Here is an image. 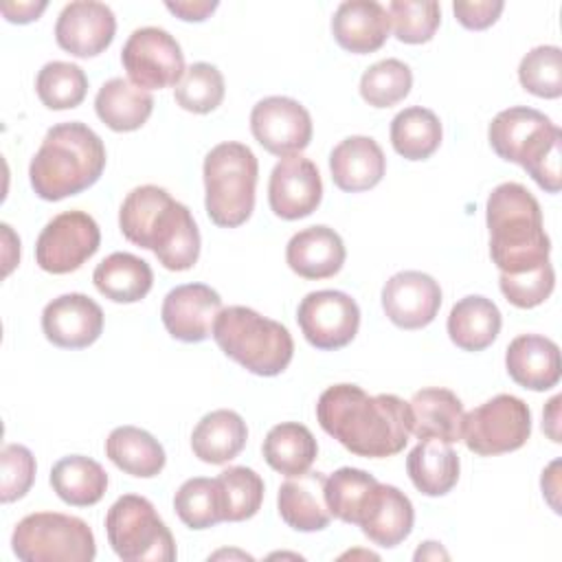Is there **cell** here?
<instances>
[{
    "label": "cell",
    "mask_w": 562,
    "mask_h": 562,
    "mask_svg": "<svg viewBox=\"0 0 562 562\" xmlns=\"http://www.w3.org/2000/svg\"><path fill=\"white\" fill-rule=\"evenodd\" d=\"M505 4L501 0H481V2H454L452 11L461 26L470 31H483L492 26L503 13Z\"/></svg>",
    "instance_id": "cell-47"
},
{
    "label": "cell",
    "mask_w": 562,
    "mask_h": 562,
    "mask_svg": "<svg viewBox=\"0 0 562 562\" xmlns=\"http://www.w3.org/2000/svg\"><path fill=\"white\" fill-rule=\"evenodd\" d=\"M127 79L143 90L176 86L184 75V55L173 35L158 26L136 29L121 50Z\"/></svg>",
    "instance_id": "cell-10"
},
{
    "label": "cell",
    "mask_w": 562,
    "mask_h": 562,
    "mask_svg": "<svg viewBox=\"0 0 562 562\" xmlns=\"http://www.w3.org/2000/svg\"><path fill=\"white\" fill-rule=\"evenodd\" d=\"M558 468H560V461H553L544 472H542V494L547 496V501L551 503V507L555 512H560V505L555 501V494L560 490V483H558Z\"/></svg>",
    "instance_id": "cell-51"
},
{
    "label": "cell",
    "mask_w": 562,
    "mask_h": 562,
    "mask_svg": "<svg viewBox=\"0 0 562 562\" xmlns=\"http://www.w3.org/2000/svg\"><path fill=\"white\" fill-rule=\"evenodd\" d=\"M531 435L529 406L509 393H498L463 415L461 439L481 457L518 450Z\"/></svg>",
    "instance_id": "cell-9"
},
{
    "label": "cell",
    "mask_w": 562,
    "mask_h": 562,
    "mask_svg": "<svg viewBox=\"0 0 562 562\" xmlns=\"http://www.w3.org/2000/svg\"><path fill=\"white\" fill-rule=\"evenodd\" d=\"M441 307L439 283L419 270H402L382 288V310L386 318L402 329H422L430 325Z\"/></svg>",
    "instance_id": "cell-17"
},
{
    "label": "cell",
    "mask_w": 562,
    "mask_h": 562,
    "mask_svg": "<svg viewBox=\"0 0 562 562\" xmlns=\"http://www.w3.org/2000/svg\"><path fill=\"white\" fill-rule=\"evenodd\" d=\"M501 325L503 318L496 303L487 296L470 294L452 305L448 336L463 351H483L496 340Z\"/></svg>",
    "instance_id": "cell-28"
},
{
    "label": "cell",
    "mask_w": 562,
    "mask_h": 562,
    "mask_svg": "<svg viewBox=\"0 0 562 562\" xmlns=\"http://www.w3.org/2000/svg\"><path fill=\"white\" fill-rule=\"evenodd\" d=\"M105 533L112 551L125 562L176 560L173 536L145 496H119L105 514Z\"/></svg>",
    "instance_id": "cell-7"
},
{
    "label": "cell",
    "mask_w": 562,
    "mask_h": 562,
    "mask_svg": "<svg viewBox=\"0 0 562 562\" xmlns=\"http://www.w3.org/2000/svg\"><path fill=\"white\" fill-rule=\"evenodd\" d=\"M391 20L386 9L375 0H347L338 4L331 18V35L340 48L367 55L384 46Z\"/></svg>",
    "instance_id": "cell-21"
},
{
    "label": "cell",
    "mask_w": 562,
    "mask_h": 562,
    "mask_svg": "<svg viewBox=\"0 0 562 562\" xmlns=\"http://www.w3.org/2000/svg\"><path fill=\"white\" fill-rule=\"evenodd\" d=\"M48 7V2H2V15L9 22H18V24H26L40 18V13Z\"/></svg>",
    "instance_id": "cell-49"
},
{
    "label": "cell",
    "mask_w": 562,
    "mask_h": 562,
    "mask_svg": "<svg viewBox=\"0 0 562 562\" xmlns=\"http://www.w3.org/2000/svg\"><path fill=\"white\" fill-rule=\"evenodd\" d=\"M378 479L360 468H340L327 476L325 501L329 514L342 522L358 525L360 509Z\"/></svg>",
    "instance_id": "cell-39"
},
{
    "label": "cell",
    "mask_w": 562,
    "mask_h": 562,
    "mask_svg": "<svg viewBox=\"0 0 562 562\" xmlns=\"http://www.w3.org/2000/svg\"><path fill=\"white\" fill-rule=\"evenodd\" d=\"M386 13L395 37L404 44L430 42L441 22V7L435 0H393Z\"/></svg>",
    "instance_id": "cell-42"
},
{
    "label": "cell",
    "mask_w": 562,
    "mask_h": 562,
    "mask_svg": "<svg viewBox=\"0 0 562 562\" xmlns=\"http://www.w3.org/2000/svg\"><path fill=\"white\" fill-rule=\"evenodd\" d=\"M329 171L340 191L360 193L373 189L382 180L386 158L371 136H347L331 149Z\"/></svg>",
    "instance_id": "cell-23"
},
{
    "label": "cell",
    "mask_w": 562,
    "mask_h": 562,
    "mask_svg": "<svg viewBox=\"0 0 562 562\" xmlns=\"http://www.w3.org/2000/svg\"><path fill=\"white\" fill-rule=\"evenodd\" d=\"M35 90L48 110H70L86 99L88 77L77 64L48 61L37 72Z\"/></svg>",
    "instance_id": "cell-38"
},
{
    "label": "cell",
    "mask_w": 562,
    "mask_h": 562,
    "mask_svg": "<svg viewBox=\"0 0 562 562\" xmlns=\"http://www.w3.org/2000/svg\"><path fill=\"white\" fill-rule=\"evenodd\" d=\"M255 140L274 156L301 154L312 140V116L296 99L266 97L250 112Z\"/></svg>",
    "instance_id": "cell-13"
},
{
    "label": "cell",
    "mask_w": 562,
    "mask_h": 562,
    "mask_svg": "<svg viewBox=\"0 0 562 562\" xmlns=\"http://www.w3.org/2000/svg\"><path fill=\"white\" fill-rule=\"evenodd\" d=\"M94 288L114 303H136L147 296L154 283L149 263L132 252L108 255L92 272Z\"/></svg>",
    "instance_id": "cell-31"
},
{
    "label": "cell",
    "mask_w": 562,
    "mask_h": 562,
    "mask_svg": "<svg viewBox=\"0 0 562 562\" xmlns=\"http://www.w3.org/2000/svg\"><path fill=\"white\" fill-rule=\"evenodd\" d=\"M325 485L327 476L323 472H303L281 483L277 507L283 522L305 533L325 529L331 520L325 501Z\"/></svg>",
    "instance_id": "cell-24"
},
{
    "label": "cell",
    "mask_w": 562,
    "mask_h": 562,
    "mask_svg": "<svg viewBox=\"0 0 562 562\" xmlns=\"http://www.w3.org/2000/svg\"><path fill=\"white\" fill-rule=\"evenodd\" d=\"M105 169V147L81 121L53 125L29 165L37 198L57 202L92 187Z\"/></svg>",
    "instance_id": "cell-4"
},
{
    "label": "cell",
    "mask_w": 562,
    "mask_h": 562,
    "mask_svg": "<svg viewBox=\"0 0 562 562\" xmlns=\"http://www.w3.org/2000/svg\"><path fill=\"white\" fill-rule=\"evenodd\" d=\"M154 110L149 90L134 86L130 79L112 77L94 97L97 116L114 132L140 130Z\"/></svg>",
    "instance_id": "cell-27"
},
{
    "label": "cell",
    "mask_w": 562,
    "mask_h": 562,
    "mask_svg": "<svg viewBox=\"0 0 562 562\" xmlns=\"http://www.w3.org/2000/svg\"><path fill=\"white\" fill-rule=\"evenodd\" d=\"M204 206L215 226L237 228L255 209L259 162L252 149L237 140L215 145L202 165Z\"/></svg>",
    "instance_id": "cell-6"
},
{
    "label": "cell",
    "mask_w": 562,
    "mask_h": 562,
    "mask_svg": "<svg viewBox=\"0 0 562 562\" xmlns=\"http://www.w3.org/2000/svg\"><path fill=\"white\" fill-rule=\"evenodd\" d=\"M116 33L112 9L97 0L68 2L55 22V40L59 48L75 57H94L103 53Z\"/></svg>",
    "instance_id": "cell-16"
},
{
    "label": "cell",
    "mask_w": 562,
    "mask_h": 562,
    "mask_svg": "<svg viewBox=\"0 0 562 562\" xmlns=\"http://www.w3.org/2000/svg\"><path fill=\"white\" fill-rule=\"evenodd\" d=\"M490 257L501 274H525L549 261L551 241L544 233L542 211L527 187L498 184L485 206Z\"/></svg>",
    "instance_id": "cell-3"
},
{
    "label": "cell",
    "mask_w": 562,
    "mask_h": 562,
    "mask_svg": "<svg viewBox=\"0 0 562 562\" xmlns=\"http://www.w3.org/2000/svg\"><path fill=\"white\" fill-rule=\"evenodd\" d=\"M413 86L411 68L400 59H382L369 66L360 77V97L373 108H391L400 103Z\"/></svg>",
    "instance_id": "cell-41"
},
{
    "label": "cell",
    "mask_w": 562,
    "mask_h": 562,
    "mask_svg": "<svg viewBox=\"0 0 562 562\" xmlns=\"http://www.w3.org/2000/svg\"><path fill=\"white\" fill-rule=\"evenodd\" d=\"M347 250L329 226H307L294 233L285 246V261L303 279H329L340 272Z\"/></svg>",
    "instance_id": "cell-22"
},
{
    "label": "cell",
    "mask_w": 562,
    "mask_h": 562,
    "mask_svg": "<svg viewBox=\"0 0 562 562\" xmlns=\"http://www.w3.org/2000/svg\"><path fill=\"white\" fill-rule=\"evenodd\" d=\"M509 378L529 391H549L560 382V347L540 334L516 336L505 351Z\"/></svg>",
    "instance_id": "cell-20"
},
{
    "label": "cell",
    "mask_w": 562,
    "mask_h": 562,
    "mask_svg": "<svg viewBox=\"0 0 562 562\" xmlns=\"http://www.w3.org/2000/svg\"><path fill=\"white\" fill-rule=\"evenodd\" d=\"M408 411L411 432L417 439H439L446 443L461 439L465 411L450 389L428 386L417 391L408 402Z\"/></svg>",
    "instance_id": "cell-25"
},
{
    "label": "cell",
    "mask_w": 562,
    "mask_h": 562,
    "mask_svg": "<svg viewBox=\"0 0 562 562\" xmlns=\"http://www.w3.org/2000/svg\"><path fill=\"white\" fill-rule=\"evenodd\" d=\"M562 158V132L558 125L547 127L522 154L520 167L533 178V182L547 193H558L562 187L560 173Z\"/></svg>",
    "instance_id": "cell-44"
},
{
    "label": "cell",
    "mask_w": 562,
    "mask_h": 562,
    "mask_svg": "<svg viewBox=\"0 0 562 562\" xmlns=\"http://www.w3.org/2000/svg\"><path fill=\"white\" fill-rule=\"evenodd\" d=\"M101 244V231L92 215L64 211L55 215L35 241V261L44 272L68 274L81 268Z\"/></svg>",
    "instance_id": "cell-11"
},
{
    "label": "cell",
    "mask_w": 562,
    "mask_h": 562,
    "mask_svg": "<svg viewBox=\"0 0 562 562\" xmlns=\"http://www.w3.org/2000/svg\"><path fill=\"white\" fill-rule=\"evenodd\" d=\"M119 226L127 241L151 250L167 270H189L200 257V231L191 211L162 187L132 189L121 204Z\"/></svg>",
    "instance_id": "cell-2"
},
{
    "label": "cell",
    "mask_w": 562,
    "mask_h": 562,
    "mask_svg": "<svg viewBox=\"0 0 562 562\" xmlns=\"http://www.w3.org/2000/svg\"><path fill=\"white\" fill-rule=\"evenodd\" d=\"M520 86L542 99L562 94V50L558 46L531 48L518 66Z\"/></svg>",
    "instance_id": "cell-43"
},
{
    "label": "cell",
    "mask_w": 562,
    "mask_h": 562,
    "mask_svg": "<svg viewBox=\"0 0 562 562\" xmlns=\"http://www.w3.org/2000/svg\"><path fill=\"white\" fill-rule=\"evenodd\" d=\"M321 428L351 454L384 459L404 450L411 435L408 402L393 393L369 395L358 384H334L316 402Z\"/></svg>",
    "instance_id": "cell-1"
},
{
    "label": "cell",
    "mask_w": 562,
    "mask_h": 562,
    "mask_svg": "<svg viewBox=\"0 0 562 562\" xmlns=\"http://www.w3.org/2000/svg\"><path fill=\"white\" fill-rule=\"evenodd\" d=\"M560 402H562L560 395L551 397L549 404H547V408H544V413H542V428H544V432H547L555 443L560 441V430H558V424H560Z\"/></svg>",
    "instance_id": "cell-50"
},
{
    "label": "cell",
    "mask_w": 562,
    "mask_h": 562,
    "mask_svg": "<svg viewBox=\"0 0 562 562\" xmlns=\"http://www.w3.org/2000/svg\"><path fill=\"white\" fill-rule=\"evenodd\" d=\"M165 7L184 22H202L217 9V2L215 0H180V2H167Z\"/></svg>",
    "instance_id": "cell-48"
},
{
    "label": "cell",
    "mask_w": 562,
    "mask_h": 562,
    "mask_svg": "<svg viewBox=\"0 0 562 562\" xmlns=\"http://www.w3.org/2000/svg\"><path fill=\"white\" fill-rule=\"evenodd\" d=\"M108 459L136 479L158 476L165 468V448L160 441L138 426H119L105 439Z\"/></svg>",
    "instance_id": "cell-30"
},
{
    "label": "cell",
    "mask_w": 562,
    "mask_h": 562,
    "mask_svg": "<svg viewBox=\"0 0 562 562\" xmlns=\"http://www.w3.org/2000/svg\"><path fill=\"white\" fill-rule=\"evenodd\" d=\"M224 77L206 61L191 64L173 88L176 103L193 114H209L224 101Z\"/></svg>",
    "instance_id": "cell-40"
},
{
    "label": "cell",
    "mask_w": 562,
    "mask_h": 562,
    "mask_svg": "<svg viewBox=\"0 0 562 562\" xmlns=\"http://www.w3.org/2000/svg\"><path fill=\"white\" fill-rule=\"evenodd\" d=\"M551 125V119L542 112L525 105H514L492 119L487 138L498 158L518 165L525 149Z\"/></svg>",
    "instance_id": "cell-32"
},
{
    "label": "cell",
    "mask_w": 562,
    "mask_h": 562,
    "mask_svg": "<svg viewBox=\"0 0 562 562\" xmlns=\"http://www.w3.org/2000/svg\"><path fill=\"white\" fill-rule=\"evenodd\" d=\"M448 558V553L439 547V542H424V547H419L417 551H415V560H424V558Z\"/></svg>",
    "instance_id": "cell-52"
},
{
    "label": "cell",
    "mask_w": 562,
    "mask_h": 562,
    "mask_svg": "<svg viewBox=\"0 0 562 562\" xmlns=\"http://www.w3.org/2000/svg\"><path fill=\"white\" fill-rule=\"evenodd\" d=\"M296 323L312 347L334 351L356 338L360 307L347 292L316 290L305 294L299 303Z\"/></svg>",
    "instance_id": "cell-12"
},
{
    "label": "cell",
    "mask_w": 562,
    "mask_h": 562,
    "mask_svg": "<svg viewBox=\"0 0 562 562\" xmlns=\"http://www.w3.org/2000/svg\"><path fill=\"white\" fill-rule=\"evenodd\" d=\"M217 485L222 494L224 520L241 522L259 512L266 487L263 479L255 470L246 465H231L220 472Z\"/></svg>",
    "instance_id": "cell-37"
},
{
    "label": "cell",
    "mask_w": 562,
    "mask_h": 562,
    "mask_svg": "<svg viewBox=\"0 0 562 562\" xmlns=\"http://www.w3.org/2000/svg\"><path fill=\"white\" fill-rule=\"evenodd\" d=\"M498 285L503 296L512 305L520 310H529L549 299L555 285V272H553V266L547 261L540 268L529 270L525 274H501Z\"/></svg>",
    "instance_id": "cell-45"
},
{
    "label": "cell",
    "mask_w": 562,
    "mask_h": 562,
    "mask_svg": "<svg viewBox=\"0 0 562 562\" xmlns=\"http://www.w3.org/2000/svg\"><path fill=\"white\" fill-rule=\"evenodd\" d=\"M248 439L246 422L231 408H217L206 413L191 432L193 454L211 465H222L235 459Z\"/></svg>",
    "instance_id": "cell-26"
},
{
    "label": "cell",
    "mask_w": 562,
    "mask_h": 562,
    "mask_svg": "<svg viewBox=\"0 0 562 562\" xmlns=\"http://www.w3.org/2000/svg\"><path fill=\"white\" fill-rule=\"evenodd\" d=\"M261 452L274 472L296 476L310 470L318 454V443L307 426L299 422H281L268 430Z\"/></svg>",
    "instance_id": "cell-33"
},
{
    "label": "cell",
    "mask_w": 562,
    "mask_h": 562,
    "mask_svg": "<svg viewBox=\"0 0 562 562\" xmlns=\"http://www.w3.org/2000/svg\"><path fill=\"white\" fill-rule=\"evenodd\" d=\"M42 331L48 342L61 349L90 347L103 331V310L81 292H70L46 303Z\"/></svg>",
    "instance_id": "cell-18"
},
{
    "label": "cell",
    "mask_w": 562,
    "mask_h": 562,
    "mask_svg": "<svg viewBox=\"0 0 562 562\" xmlns=\"http://www.w3.org/2000/svg\"><path fill=\"white\" fill-rule=\"evenodd\" d=\"M323 200V180L316 165L301 156L281 158L268 182V204L281 220H301L312 215Z\"/></svg>",
    "instance_id": "cell-14"
},
{
    "label": "cell",
    "mask_w": 562,
    "mask_h": 562,
    "mask_svg": "<svg viewBox=\"0 0 562 562\" xmlns=\"http://www.w3.org/2000/svg\"><path fill=\"white\" fill-rule=\"evenodd\" d=\"M173 509L189 529L200 531L222 522L224 509H222V494H220L217 479H206V476L187 479L173 496Z\"/></svg>",
    "instance_id": "cell-36"
},
{
    "label": "cell",
    "mask_w": 562,
    "mask_h": 562,
    "mask_svg": "<svg viewBox=\"0 0 562 562\" xmlns=\"http://www.w3.org/2000/svg\"><path fill=\"white\" fill-rule=\"evenodd\" d=\"M213 338L228 358L263 378L283 373L294 356L288 327L246 305L224 307L213 323Z\"/></svg>",
    "instance_id": "cell-5"
},
{
    "label": "cell",
    "mask_w": 562,
    "mask_h": 562,
    "mask_svg": "<svg viewBox=\"0 0 562 562\" xmlns=\"http://www.w3.org/2000/svg\"><path fill=\"white\" fill-rule=\"evenodd\" d=\"M413 522L415 512L411 498L395 485H386L380 481L369 492L358 516V527L362 529V533L373 544L384 549L404 542L413 531Z\"/></svg>",
    "instance_id": "cell-19"
},
{
    "label": "cell",
    "mask_w": 562,
    "mask_h": 562,
    "mask_svg": "<svg viewBox=\"0 0 562 562\" xmlns=\"http://www.w3.org/2000/svg\"><path fill=\"white\" fill-rule=\"evenodd\" d=\"M222 312V296L206 283H184L167 292L160 318L171 338L202 342L213 336V323Z\"/></svg>",
    "instance_id": "cell-15"
},
{
    "label": "cell",
    "mask_w": 562,
    "mask_h": 562,
    "mask_svg": "<svg viewBox=\"0 0 562 562\" xmlns=\"http://www.w3.org/2000/svg\"><path fill=\"white\" fill-rule=\"evenodd\" d=\"M0 501L2 503H13L22 498L33 481H35V457L26 446L20 443H7L0 452Z\"/></svg>",
    "instance_id": "cell-46"
},
{
    "label": "cell",
    "mask_w": 562,
    "mask_h": 562,
    "mask_svg": "<svg viewBox=\"0 0 562 562\" xmlns=\"http://www.w3.org/2000/svg\"><path fill=\"white\" fill-rule=\"evenodd\" d=\"M439 116L422 105L404 108L391 121V145L406 160H426L441 145Z\"/></svg>",
    "instance_id": "cell-35"
},
{
    "label": "cell",
    "mask_w": 562,
    "mask_h": 562,
    "mask_svg": "<svg viewBox=\"0 0 562 562\" xmlns=\"http://www.w3.org/2000/svg\"><path fill=\"white\" fill-rule=\"evenodd\" d=\"M459 454L439 439H419L406 457V472L424 496H443L459 481Z\"/></svg>",
    "instance_id": "cell-29"
},
{
    "label": "cell",
    "mask_w": 562,
    "mask_h": 562,
    "mask_svg": "<svg viewBox=\"0 0 562 562\" xmlns=\"http://www.w3.org/2000/svg\"><path fill=\"white\" fill-rule=\"evenodd\" d=\"M11 549L22 562H90L97 555L88 522L59 512L24 516L13 529Z\"/></svg>",
    "instance_id": "cell-8"
},
{
    "label": "cell",
    "mask_w": 562,
    "mask_h": 562,
    "mask_svg": "<svg viewBox=\"0 0 562 562\" xmlns=\"http://www.w3.org/2000/svg\"><path fill=\"white\" fill-rule=\"evenodd\" d=\"M53 492L72 507H88L103 498L108 474L99 461L83 454H68L50 470Z\"/></svg>",
    "instance_id": "cell-34"
}]
</instances>
